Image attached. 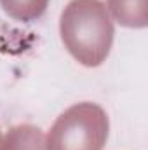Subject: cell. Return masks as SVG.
Listing matches in <instances>:
<instances>
[{
  "instance_id": "3957f363",
  "label": "cell",
  "mask_w": 148,
  "mask_h": 150,
  "mask_svg": "<svg viewBox=\"0 0 148 150\" xmlns=\"http://www.w3.org/2000/svg\"><path fill=\"white\" fill-rule=\"evenodd\" d=\"M0 150H45L44 134L33 126H18L7 133Z\"/></svg>"
},
{
  "instance_id": "7a4b0ae2",
  "label": "cell",
  "mask_w": 148,
  "mask_h": 150,
  "mask_svg": "<svg viewBox=\"0 0 148 150\" xmlns=\"http://www.w3.org/2000/svg\"><path fill=\"white\" fill-rule=\"evenodd\" d=\"M108 117L94 103H78L63 112L47 134L45 150H103Z\"/></svg>"
},
{
  "instance_id": "6da1fadb",
  "label": "cell",
  "mask_w": 148,
  "mask_h": 150,
  "mask_svg": "<svg viewBox=\"0 0 148 150\" xmlns=\"http://www.w3.org/2000/svg\"><path fill=\"white\" fill-rule=\"evenodd\" d=\"M61 38L82 65L96 67L108 56L113 26L99 0H72L61 14Z\"/></svg>"
},
{
  "instance_id": "5b68a950",
  "label": "cell",
  "mask_w": 148,
  "mask_h": 150,
  "mask_svg": "<svg viewBox=\"0 0 148 150\" xmlns=\"http://www.w3.org/2000/svg\"><path fill=\"white\" fill-rule=\"evenodd\" d=\"M0 143H2V133H0Z\"/></svg>"
},
{
  "instance_id": "277c9868",
  "label": "cell",
  "mask_w": 148,
  "mask_h": 150,
  "mask_svg": "<svg viewBox=\"0 0 148 150\" xmlns=\"http://www.w3.org/2000/svg\"><path fill=\"white\" fill-rule=\"evenodd\" d=\"M7 14L16 19L30 21L38 18L47 5V0H0Z\"/></svg>"
}]
</instances>
